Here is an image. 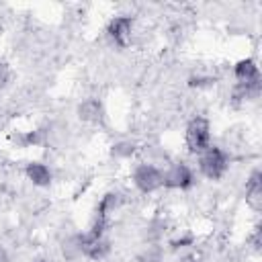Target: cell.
I'll use <instances>...</instances> for the list:
<instances>
[{
	"mask_svg": "<svg viewBox=\"0 0 262 262\" xmlns=\"http://www.w3.org/2000/svg\"><path fill=\"white\" fill-rule=\"evenodd\" d=\"M227 168H229V158L221 147L209 145L203 154H199V170L205 178L219 180L225 176Z\"/></svg>",
	"mask_w": 262,
	"mask_h": 262,
	"instance_id": "7a4b0ae2",
	"label": "cell"
},
{
	"mask_svg": "<svg viewBox=\"0 0 262 262\" xmlns=\"http://www.w3.org/2000/svg\"><path fill=\"white\" fill-rule=\"evenodd\" d=\"M25 174H27V178H29L35 186H49V184H51V178H53L51 170H49L45 164H41V162H31V164H27Z\"/></svg>",
	"mask_w": 262,
	"mask_h": 262,
	"instance_id": "52a82bcc",
	"label": "cell"
},
{
	"mask_svg": "<svg viewBox=\"0 0 262 262\" xmlns=\"http://www.w3.org/2000/svg\"><path fill=\"white\" fill-rule=\"evenodd\" d=\"M78 117L88 123H96L102 117V104L96 98H88L78 106Z\"/></svg>",
	"mask_w": 262,
	"mask_h": 262,
	"instance_id": "ba28073f",
	"label": "cell"
},
{
	"mask_svg": "<svg viewBox=\"0 0 262 262\" xmlns=\"http://www.w3.org/2000/svg\"><path fill=\"white\" fill-rule=\"evenodd\" d=\"M186 147L190 154H203L211 145V123L205 117H194L186 125Z\"/></svg>",
	"mask_w": 262,
	"mask_h": 262,
	"instance_id": "3957f363",
	"label": "cell"
},
{
	"mask_svg": "<svg viewBox=\"0 0 262 262\" xmlns=\"http://www.w3.org/2000/svg\"><path fill=\"white\" fill-rule=\"evenodd\" d=\"M192 184H194V174H192V170L184 162L172 164L164 172V176H162V186L164 188H180V190H186Z\"/></svg>",
	"mask_w": 262,
	"mask_h": 262,
	"instance_id": "5b68a950",
	"label": "cell"
},
{
	"mask_svg": "<svg viewBox=\"0 0 262 262\" xmlns=\"http://www.w3.org/2000/svg\"><path fill=\"white\" fill-rule=\"evenodd\" d=\"M133 151H135L133 143H117V145H113V156H117V158H129Z\"/></svg>",
	"mask_w": 262,
	"mask_h": 262,
	"instance_id": "30bf717a",
	"label": "cell"
},
{
	"mask_svg": "<svg viewBox=\"0 0 262 262\" xmlns=\"http://www.w3.org/2000/svg\"><path fill=\"white\" fill-rule=\"evenodd\" d=\"M39 262H45V260H39Z\"/></svg>",
	"mask_w": 262,
	"mask_h": 262,
	"instance_id": "5bb4252c",
	"label": "cell"
},
{
	"mask_svg": "<svg viewBox=\"0 0 262 262\" xmlns=\"http://www.w3.org/2000/svg\"><path fill=\"white\" fill-rule=\"evenodd\" d=\"M260 194H262V180H260V172L254 170L252 176H250L248 182H246V199H248L250 205L258 207V203H260Z\"/></svg>",
	"mask_w": 262,
	"mask_h": 262,
	"instance_id": "9c48e42d",
	"label": "cell"
},
{
	"mask_svg": "<svg viewBox=\"0 0 262 262\" xmlns=\"http://www.w3.org/2000/svg\"><path fill=\"white\" fill-rule=\"evenodd\" d=\"M41 141V131H29L23 137V145H35Z\"/></svg>",
	"mask_w": 262,
	"mask_h": 262,
	"instance_id": "8fae6325",
	"label": "cell"
},
{
	"mask_svg": "<svg viewBox=\"0 0 262 262\" xmlns=\"http://www.w3.org/2000/svg\"><path fill=\"white\" fill-rule=\"evenodd\" d=\"M10 78H12V74H10L8 66H6V63H0V88L6 86V84L10 82Z\"/></svg>",
	"mask_w": 262,
	"mask_h": 262,
	"instance_id": "7c38bea8",
	"label": "cell"
},
{
	"mask_svg": "<svg viewBox=\"0 0 262 262\" xmlns=\"http://www.w3.org/2000/svg\"><path fill=\"white\" fill-rule=\"evenodd\" d=\"M0 262H6V252L0 248Z\"/></svg>",
	"mask_w": 262,
	"mask_h": 262,
	"instance_id": "4fadbf2b",
	"label": "cell"
},
{
	"mask_svg": "<svg viewBox=\"0 0 262 262\" xmlns=\"http://www.w3.org/2000/svg\"><path fill=\"white\" fill-rule=\"evenodd\" d=\"M131 33H133V18L131 16H115L108 20L106 25V37L117 45V47H127L131 41Z\"/></svg>",
	"mask_w": 262,
	"mask_h": 262,
	"instance_id": "8992f818",
	"label": "cell"
},
{
	"mask_svg": "<svg viewBox=\"0 0 262 262\" xmlns=\"http://www.w3.org/2000/svg\"><path fill=\"white\" fill-rule=\"evenodd\" d=\"M162 176H164V172L158 166H154V164H139L133 170V184L137 186L139 192L149 194V192L162 188Z\"/></svg>",
	"mask_w": 262,
	"mask_h": 262,
	"instance_id": "277c9868",
	"label": "cell"
},
{
	"mask_svg": "<svg viewBox=\"0 0 262 262\" xmlns=\"http://www.w3.org/2000/svg\"><path fill=\"white\" fill-rule=\"evenodd\" d=\"M233 76L237 80V92H239L242 98L256 96L260 92V70H258V63L252 57L239 59L233 66Z\"/></svg>",
	"mask_w": 262,
	"mask_h": 262,
	"instance_id": "6da1fadb",
	"label": "cell"
}]
</instances>
